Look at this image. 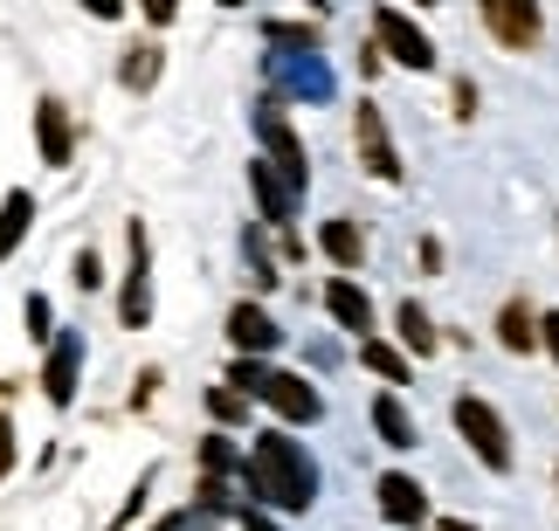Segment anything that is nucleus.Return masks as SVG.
Returning <instances> with one entry per match:
<instances>
[{"instance_id": "5", "label": "nucleus", "mask_w": 559, "mask_h": 531, "mask_svg": "<svg viewBox=\"0 0 559 531\" xmlns=\"http://www.w3.org/2000/svg\"><path fill=\"white\" fill-rule=\"evenodd\" d=\"M373 41L401 62V70H436V41H428L407 14H394V8H380V14H373Z\"/></svg>"}, {"instance_id": "22", "label": "nucleus", "mask_w": 559, "mask_h": 531, "mask_svg": "<svg viewBox=\"0 0 559 531\" xmlns=\"http://www.w3.org/2000/svg\"><path fill=\"white\" fill-rule=\"evenodd\" d=\"M263 41H276V49H297V56H311V49H318V28H305V21H270Z\"/></svg>"}, {"instance_id": "1", "label": "nucleus", "mask_w": 559, "mask_h": 531, "mask_svg": "<svg viewBox=\"0 0 559 531\" xmlns=\"http://www.w3.org/2000/svg\"><path fill=\"white\" fill-rule=\"evenodd\" d=\"M242 491L263 497L270 511H311L318 497V462L297 449L290 435H255V449L242 456Z\"/></svg>"}, {"instance_id": "11", "label": "nucleus", "mask_w": 559, "mask_h": 531, "mask_svg": "<svg viewBox=\"0 0 559 531\" xmlns=\"http://www.w3.org/2000/svg\"><path fill=\"white\" fill-rule=\"evenodd\" d=\"M228 346H235V352H249V359H263V352H276V346H284V331L270 325V311H255V304H235V311H228Z\"/></svg>"}, {"instance_id": "6", "label": "nucleus", "mask_w": 559, "mask_h": 531, "mask_svg": "<svg viewBox=\"0 0 559 531\" xmlns=\"http://www.w3.org/2000/svg\"><path fill=\"white\" fill-rule=\"evenodd\" d=\"M353 145H359V166H367L373 180H386V186L401 180V153H394V138H386V118L373 111V104H359V111H353Z\"/></svg>"}, {"instance_id": "24", "label": "nucleus", "mask_w": 559, "mask_h": 531, "mask_svg": "<svg viewBox=\"0 0 559 531\" xmlns=\"http://www.w3.org/2000/svg\"><path fill=\"white\" fill-rule=\"evenodd\" d=\"M263 379H270V366H263V359H235V366H228V387H242V394H263Z\"/></svg>"}, {"instance_id": "15", "label": "nucleus", "mask_w": 559, "mask_h": 531, "mask_svg": "<svg viewBox=\"0 0 559 531\" xmlns=\"http://www.w3.org/2000/svg\"><path fill=\"white\" fill-rule=\"evenodd\" d=\"M498 346L504 352H532V346H539V317H532L525 297H511V304L498 311Z\"/></svg>"}, {"instance_id": "35", "label": "nucleus", "mask_w": 559, "mask_h": 531, "mask_svg": "<svg viewBox=\"0 0 559 531\" xmlns=\"http://www.w3.org/2000/svg\"><path fill=\"white\" fill-rule=\"evenodd\" d=\"M436 531H477V524H463V518H442V524H436Z\"/></svg>"}, {"instance_id": "8", "label": "nucleus", "mask_w": 559, "mask_h": 531, "mask_svg": "<svg viewBox=\"0 0 559 531\" xmlns=\"http://www.w3.org/2000/svg\"><path fill=\"white\" fill-rule=\"evenodd\" d=\"M373 491H380V518H386V524H428V491H421L415 476L386 470Z\"/></svg>"}, {"instance_id": "34", "label": "nucleus", "mask_w": 559, "mask_h": 531, "mask_svg": "<svg viewBox=\"0 0 559 531\" xmlns=\"http://www.w3.org/2000/svg\"><path fill=\"white\" fill-rule=\"evenodd\" d=\"M159 531H207V524H201V518H193V511H180V518H166Z\"/></svg>"}, {"instance_id": "2", "label": "nucleus", "mask_w": 559, "mask_h": 531, "mask_svg": "<svg viewBox=\"0 0 559 531\" xmlns=\"http://www.w3.org/2000/svg\"><path fill=\"white\" fill-rule=\"evenodd\" d=\"M449 414H456V435L477 449L484 470L504 476L511 470V429H504V414L490 408V400H477V394H456V408H449Z\"/></svg>"}, {"instance_id": "33", "label": "nucleus", "mask_w": 559, "mask_h": 531, "mask_svg": "<svg viewBox=\"0 0 559 531\" xmlns=\"http://www.w3.org/2000/svg\"><path fill=\"white\" fill-rule=\"evenodd\" d=\"M242 531H276V524H270L263 511H255V504H242Z\"/></svg>"}, {"instance_id": "13", "label": "nucleus", "mask_w": 559, "mask_h": 531, "mask_svg": "<svg viewBox=\"0 0 559 531\" xmlns=\"http://www.w3.org/2000/svg\"><path fill=\"white\" fill-rule=\"evenodd\" d=\"M35 138H41V159H49V166H70L76 132H70V111H62L56 97H41V104H35Z\"/></svg>"}, {"instance_id": "18", "label": "nucleus", "mask_w": 559, "mask_h": 531, "mask_svg": "<svg viewBox=\"0 0 559 531\" xmlns=\"http://www.w3.org/2000/svg\"><path fill=\"white\" fill-rule=\"evenodd\" d=\"M325 256H332L338 269H359V263H367V236H359V228L338 215V221H325Z\"/></svg>"}, {"instance_id": "19", "label": "nucleus", "mask_w": 559, "mask_h": 531, "mask_svg": "<svg viewBox=\"0 0 559 531\" xmlns=\"http://www.w3.org/2000/svg\"><path fill=\"white\" fill-rule=\"evenodd\" d=\"M394 325H401V346L415 352V359H428V352L442 346V338H436V325H428V311L415 304V297H407V304H401V317H394Z\"/></svg>"}, {"instance_id": "21", "label": "nucleus", "mask_w": 559, "mask_h": 531, "mask_svg": "<svg viewBox=\"0 0 559 531\" xmlns=\"http://www.w3.org/2000/svg\"><path fill=\"white\" fill-rule=\"evenodd\" d=\"M359 359H367V366L386 379V387H407V359H401L394 346H380V338H367V346H359Z\"/></svg>"}, {"instance_id": "3", "label": "nucleus", "mask_w": 559, "mask_h": 531, "mask_svg": "<svg viewBox=\"0 0 559 531\" xmlns=\"http://www.w3.org/2000/svg\"><path fill=\"white\" fill-rule=\"evenodd\" d=\"M484 8V28L498 35V49H539V35H546V14H539V0H477Z\"/></svg>"}, {"instance_id": "37", "label": "nucleus", "mask_w": 559, "mask_h": 531, "mask_svg": "<svg viewBox=\"0 0 559 531\" xmlns=\"http://www.w3.org/2000/svg\"><path fill=\"white\" fill-rule=\"evenodd\" d=\"M421 8H436V0H421Z\"/></svg>"}, {"instance_id": "23", "label": "nucleus", "mask_w": 559, "mask_h": 531, "mask_svg": "<svg viewBox=\"0 0 559 531\" xmlns=\"http://www.w3.org/2000/svg\"><path fill=\"white\" fill-rule=\"evenodd\" d=\"M207 408H214V421H249V394L242 387H214Z\"/></svg>"}, {"instance_id": "27", "label": "nucleus", "mask_w": 559, "mask_h": 531, "mask_svg": "<svg viewBox=\"0 0 559 531\" xmlns=\"http://www.w3.org/2000/svg\"><path fill=\"white\" fill-rule=\"evenodd\" d=\"M76 283H83V290H97V283H104V263L91 256V249H83V256H76Z\"/></svg>"}, {"instance_id": "16", "label": "nucleus", "mask_w": 559, "mask_h": 531, "mask_svg": "<svg viewBox=\"0 0 559 531\" xmlns=\"http://www.w3.org/2000/svg\"><path fill=\"white\" fill-rule=\"evenodd\" d=\"M373 429H380L386 449H415V421H407L401 394H380V400H373Z\"/></svg>"}, {"instance_id": "10", "label": "nucleus", "mask_w": 559, "mask_h": 531, "mask_svg": "<svg viewBox=\"0 0 559 531\" xmlns=\"http://www.w3.org/2000/svg\"><path fill=\"white\" fill-rule=\"evenodd\" d=\"M249 194L263 207V221H290V207H297V186L290 173H276V159H249Z\"/></svg>"}, {"instance_id": "28", "label": "nucleus", "mask_w": 559, "mask_h": 531, "mask_svg": "<svg viewBox=\"0 0 559 531\" xmlns=\"http://www.w3.org/2000/svg\"><path fill=\"white\" fill-rule=\"evenodd\" d=\"M139 8H145V21H153V28H166V21H174V8H180V0H139Z\"/></svg>"}, {"instance_id": "26", "label": "nucleus", "mask_w": 559, "mask_h": 531, "mask_svg": "<svg viewBox=\"0 0 559 531\" xmlns=\"http://www.w3.org/2000/svg\"><path fill=\"white\" fill-rule=\"evenodd\" d=\"M21 317H28V338H49V304H41V297H28Z\"/></svg>"}, {"instance_id": "30", "label": "nucleus", "mask_w": 559, "mask_h": 531, "mask_svg": "<svg viewBox=\"0 0 559 531\" xmlns=\"http://www.w3.org/2000/svg\"><path fill=\"white\" fill-rule=\"evenodd\" d=\"M469 111H477V83L463 76V83H456V118H469Z\"/></svg>"}, {"instance_id": "32", "label": "nucleus", "mask_w": 559, "mask_h": 531, "mask_svg": "<svg viewBox=\"0 0 559 531\" xmlns=\"http://www.w3.org/2000/svg\"><path fill=\"white\" fill-rule=\"evenodd\" d=\"M83 8H91L97 21H118V14H124V0H83Z\"/></svg>"}, {"instance_id": "20", "label": "nucleus", "mask_w": 559, "mask_h": 531, "mask_svg": "<svg viewBox=\"0 0 559 531\" xmlns=\"http://www.w3.org/2000/svg\"><path fill=\"white\" fill-rule=\"evenodd\" d=\"M118 83H124V90H153V83H159V49H124Z\"/></svg>"}, {"instance_id": "7", "label": "nucleus", "mask_w": 559, "mask_h": 531, "mask_svg": "<svg viewBox=\"0 0 559 531\" xmlns=\"http://www.w3.org/2000/svg\"><path fill=\"white\" fill-rule=\"evenodd\" d=\"M145 269H153V242H145V221H132V269H124V297H118V317L132 331H145V317H153V283H145Z\"/></svg>"}, {"instance_id": "29", "label": "nucleus", "mask_w": 559, "mask_h": 531, "mask_svg": "<svg viewBox=\"0 0 559 531\" xmlns=\"http://www.w3.org/2000/svg\"><path fill=\"white\" fill-rule=\"evenodd\" d=\"M539 346L559 359V311H546V317H539Z\"/></svg>"}, {"instance_id": "31", "label": "nucleus", "mask_w": 559, "mask_h": 531, "mask_svg": "<svg viewBox=\"0 0 559 531\" xmlns=\"http://www.w3.org/2000/svg\"><path fill=\"white\" fill-rule=\"evenodd\" d=\"M8 462H14V429H8V414H0V476H8Z\"/></svg>"}, {"instance_id": "17", "label": "nucleus", "mask_w": 559, "mask_h": 531, "mask_svg": "<svg viewBox=\"0 0 559 531\" xmlns=\"http://www.w3.org/2000/svg\"><path fill=\"white\" fill-rule=\"evenodd\" d=\"M28 221H35V201H28V186H14V194L0 201V256H14V249H21Z\"/></svg>"}, {"instance_id": "4", "label": "nucleus", "mask_w": 559, "mask_h": 531, "mask_svg": "<svg viewBox=\"0 0 559 531\" xmlns=\"http://www.w3.org/2000/svg\"><path fill=\"white\" fill-rule=\"evenodd\" d=\"M255 138H263V153L276 159V173H290V186L305 194V180H311V166H305V138L290 132V118H284V104H263L255 111Z\"/></svg>"}, {"instance_id": "25", "label": "nucleus", "mask_w": 559, "mask_h": 531, "mask_svg": "<svg viewBox=\"0 0 559 531\" xmlns=\"http://www.w3.org/2000/svg\"><path fill=\"white\" fill-rule=\"evenodd\" d=\"M201 462H207V476H222V470H235V449H228V435H214V442H201Z\"/></svg>"}, {"instance_id": "14", "label": "nucleus", "mask_w": 559, "mask_h": 531, "mask_svg": "<svg viewBox=\"0 0 559 531\" xmlns=\"http://www.w3.org/2000/svg\"><path fill=\"white\" fill-rule=\"evenodd\" d=\"M325 311H332V317H338L346 331H373V297L359 290L353 276H338V283L325 290Z\"/></svg>"}, {"instance_id": "36", "label": "nucleus", "mask_w": 559, "mask_h": 531, "mask_svg": "<svg viewBox=\"0 0 559 531\" xmlns=\"http://www.w3.org/2000/svg\"><path fill=\"white\" fill-rule=\"evenodd\" d=\"M222 8H249V0H222Z\"/></svg>"}, {"instance_id": "12", "label": "nucleus", "mask_w": 559, "mask_h": 531, "mask_svg": "<svg viewBox=\"0 0 559 531\" xmlns=\"http://www.w3.org/2000/svg\"><path fill=\"white\" fill-rule=\"evenodd\" d=\"M76 366H83V338L62 331L56 346H49V373H41V387H49L56 408H70V400H76Z\"/></svg>"}, {"instance_id": "9", "label": "nucleus", "mask_w": 559, "mask_h": 531, "mask_svg": "<svg viewBox=\"0 0 559 531\" xmlns=\"http://www.w3.org/2000/svg\"><path fill=\"white\" fill-rule=\"evenodd\" d=\"M255 400H270V408L284 414V421H318V414H325V400H318V387H305L297 373H270Z\"/></svg>"}]
</instances>
